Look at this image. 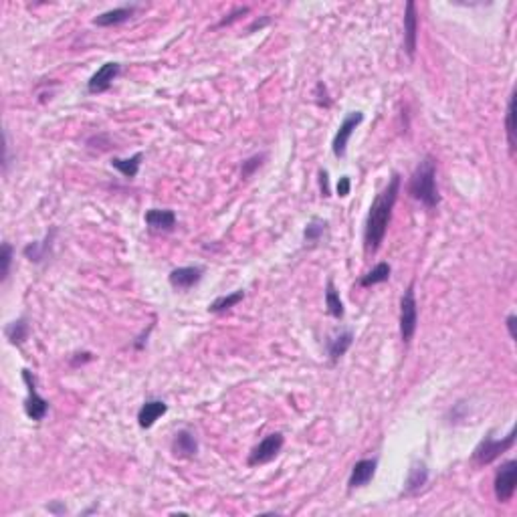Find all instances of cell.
I'll use <instances>...</instances> for the list:
<instances>
[{
    "mask_svg": "<svg viewBox=\"0 0 517 517\" xmlns=\"http://www.w3.org/2000/svg\"><path fill=\"white\" fill-rule=\"evenodd\" d=\"M505 130H507V141L511 152L516 150V93H511L507 103V116H505Z\"/></svg>",
    "mask_w": 517,
    "mask_h": 517,
    "instance_id": "25",
    "label": "cell"
},
{
    "mask_svg": "<svg viewBox=\"0 0 517 517\" xmlns=\"http://www.w3.org/2000/svg\"><path fill=\"white\" fill-rule=\"evenodd\" d=\"M144 220L152 231H160V233H170L176 226V215L174 210H168V208H150Z\"/></svg>",
    "mask_w": 517,
    "mask_h": 517,
    "instance_id": "15",
    "label": "cell"
},
{
    "mask_svg": "<svg viewBox=\"0 0 517 517\" xmlns=\"http://www.w3.org/2000/svg\"><path fill=\"white\" fill-rule=\"evenodd\" d=\"M325 307H327V314L336 319H341L344 314H346L341 298H339L338 289H336V285H334L332 279H327V283H325Z\"/></svg>",
    "mask_w": 517,
    "mask_h": 517,
    "instance_id": "22",
    "label": "cell"
},
{
    "mask_svg": "<svg viewBox=\"0 0 517 517\" xmlns=\"http://www.w3.org/2000/svg\"><path fill=\"white\" fill-rule=\"evenodd\" d=\"M325 229H327V222H325V220L311 219L307 222L305 231H303V239H305V242H309V245H316V242H319V239L323 237Z\"/></svg>",
    "mask_w": 517,
    "mask_h": 517,
    "instance_id": "26",
    "label": "cell"
},
{
    "mask_svg": "<svg viewBox=\"0 0 517 517\" xmlns=\"http://www.w3.org/2000/svg\"><path fill=\"white\" fill-rule=\"evenodd\" d=\"M242 299H245V291H242V289L235 291V293H229V295H220V298H217L210 305H208V311H210V314H224L226 309L235 307V305L240 303Z\"/></svg>",
    "mask_w": 517,
    "mask_h": 517,
    "instance_id": "24",
    "label": "cell"
},
{
    "mask_svg": "<svg viewBox=\"0 0 517 517\" xmlns=\"http://www.w3.org/2000/svg\"><path fill=\"white\" fill-rule=\"evenodd\" d=\"M202 275H204V269L199 267V265H194V267H178V269H174V271L168 275V281H170V285H172L174 289L186 291V289L199 285Z\"/></svg>",
    "mask_w": 517,
    "mask_h": 517,
    "instance_id": "13",
    "label": "cell"
},
{
    "mask_svg": "<svg viewBox=\"0 0 517 517\" xmlns=\"http://www.w3.org/2000/svg\"><path fill=\"white\" fill-rule=\"evenodd\" d=\"M283 445H285V437H283L281 433H271V435H267V437L263 438L257 447L251 451V455H249V465H251V467H257V465L271 463V461L281 453Z\"/></svg>",
    "mask_w": 517,
    "mask_h": 517,
    "instance_id": "7",
    "label": "cell"
},
{
    "mask_svg": "<svg viewBox=\"0 0 517 517\" xmlns=\"http://www.w3.org/2000/svg\"><path fill=\"white\" fill-rule=\"evenodd\" d=\"M0 281L4 283L8 275H10V265H13V247L8 242H2V251H0Z\"/></svg>",
    "mask_w": 517,
    "mask_h": 517,
    "instance_id": "28",
    "label": "cell"
},
{
    "mask_svg": "<svg viewBox=\"0 0 517 517\" xmlns=\"http://www.w3.org/2000/svg\"><path fill=\"white\" fill-rule=\"evenodd\" d=\"M354 344V332L352 330H339L338 334H334L332 338H327L325 348H327V356L332 364H338L339 360L346 356V352L352 348Z\"/></svg>",
    "mask_w": 517,
    "mask_h": 517,
    "instance_id": "14",
    "label": "cell"
},
{
    "mask_svg": "<svg viewBox=\"0 0 517 517\" xmlns=\"http://www.w3.org/2000/svg\"><path fill=\"white\" fill-rule=\"evenodd\" d=\"M22 380H24V386H26V400H24V412L26 417L35 422L45 420L47 412H49V400L40 396L37 392V382L31 370H22Z\"/></svg>",
    "mask_w": 517,
    "mask_h": 517,
    "instance_id": "5",
    "label": "cell"
},
{
    "mask_svg": "<svg viewBox=\"0 0 517 517\" xmlns=\"http://www.w3.org/2000/svg\"><path fill=\"white\" fill-rule=\"evenodd\" d=\"M29 334H31V327H29V323H26V319L24 318L10 321V323L6 325V330H4V336H6V339H8L13 346H22V344L26 341V338H29Z\"/></svg>",
    "mask_w": 517,
    "mask_h": 517,
    "instance_id": "21",
    "label": "cell"
},
{
    "mask_svg": "<svg viewBox=\"0 0 517 517\" xmlns=\"http://www.w3.org/2000/svg\"><path fill=\"white\" fill-rule=\"evenodd\" d=\"M249 13V6H239V8H235L233 13H229L224 19L220 20L219 22V26H226V24H231V22H235V20L239 19V17H242V15H247Z\"/></svg>",
    "mask_w": 517,
    "mask_h": 517,
    "instance_id": "29",
    "label": "cell"
},
{
    "mask_svg": "<svg viewBox=\"0 0 517 517\" xmlns=\"http://www.w3.org/2000/svg\"><path fill=\"white\" fill-rule=\"evenodd\" d=\"M516 321L517 318L511 314V316H507V319H505V323H507V330H509V336H511V339H516Z\"/></svg>",
    "mask_w": 517,
    "mask_h": 517,
    "instance_id": "32",
    "label": "cell"
},
{
    "mask_svg": "<svg viewBox=\"0 0 517 517\" xmlns=\"http://www.w3.org/2000/svg\"><path fill=\"white\" fill-rule=\"evenodd\" d=\"M55 229L51 231V235H47V239L40 240V242H29L24 249H22V255L29 258L31 263H45L49 258V253H51V247H53V237H55Z\"/></svg>",
    "mask_w": 517,
    "mask_h": 517,
    "instance_id": "19",
    "label": "cell"
},
{
    "mask_svg": "<svg viewBox=\"0 0 517 517\" xmlns=\"http://www.w3.org/2000/svg\"><path fill=\"white\" fill-rule=\"evenodd\" d=\"M514 445H516V431H511L505 438H493L489 435V437L483 438L477 445V449L473 451V463L479 467L489 465L495 458L501 457L505 451H509Z\"/></svg>",
    "mask_w": 517,
    "mask_h": 517,
    "instance_id": "4",
    "label": "cell"
},
{
    "mask_svg": "<svg viewBox=\"0 0 517 517\" xmlns=\"http://www.w3.org/2000/svg\"><path fill=\"white\" fill-rule=\"evenodd\" d=\"M362 121H364V114L362 111H352V114H348L344 118L341 125H339L338 132H336V138L332 141V150H334V156L336 158H344L346 156L348 141H350L352 134L356 132V128H358Z\"/></svg>",
    "mask_w": 517,
    "mask_h": 517,
    "instance_id": "8",
    "label": "cell"
},
{
    "mask_svg": "<svg viewBox=\"0 0 517 517\" xmlns=\"http://www.w3.org/2000/svg\"><path fill=\"white\" fill-rule=\"evenodd\" d=\"M319 188H321V196H330V184H327L325 170H319Z\"/></svg>",
    "mask_w": 517,
    "mask_h": 517,
    "instance_id": "31",
    "label": "cell"
},
{
    "mask_svg": "<svg viewBox=\"0 0 517 517\" xmlns=\"http://www.w3.org/2000/svg\"><path fill=\"white\" fill-rule=\"evenodd\" d=\"M418 325V305L415 295V281L406 287L404 295L400 299V338L404 344H410L415 338Z\"/></svg>",
    "mask_w": 517,
    "mask_h": 517,
    "instance_id": "3",
    "label": "cell"
},
{
    "mask_svg": "<svg viewBox=\"0 0 517 517\" xmlns=\"http://www.w3.org/2000/svg\"><path fill=\"white\" fill-rule=\"evenodd\" d=\"M166 412H168V404H166L164 400H158V398L146 400L138 412V424L141 429H150V426H154V422H156L160 417H164Z\"/></svg>",
    "mask_w": 517,
    "mask_h": 517,
    "instance_id": "16",
    "label": "cell"
},
{
    "mask_svg": "<svg viewBox=\"0 0 517 517\" xmlns=\"http://www.w3.org/2000/svg\"><path fill=\"white\" fill-rule=\"evenodd\" d=\"M517 487V461H505L501 463V467L495 473V483H493V489H495V497L499 503H507L511 501L516 495Z\"/></svg>",
    "mask_w": 517,
    "mask_h": 517,
    "instance_id": "6",
    "label": "cell"
},
{
    "mask_svg": "<svg viewBox=\"0 0 517 517\" xmlns=\"http://www.w3.org/2000/svg\"><path fill=\"white\" fill-rule=\"evenodd\" d=\"M390 273H392V267L386 261H382L372 271H368L364 277L360 279V285L362 287H372V285H378V283H386L390 279Z\"/></svg>",
    "mask_w": 517,
    "mask_h": 517,
    "instance_id": "23",
    "label": "cell"
},
{
    "mask_svg": "<svg viewBox=\"0 0 517 517\" xmlns=\"http://www.w3.org/2000/svg\"><path fill=\"white\" fill-rule=\"evenodd\" d=\"M170 449H172V455L176 458H192L199 453V438L192 431L182 429L172 438Z\"/></svg>",
    "mask_w": 517,
    "mask_h": 517,
    "instance_id": "11",
    "label": "cell"
},
{
    "mask_svg": "<svg viewBox=\"0 0 517 517\" xmlns=\"http://www.w3.org/2000/svg\"><path fill=\"white\" fill-rule=\"evenodd\" d=\"M350 188H352V180H350V176H341L338 182V196L346 199V196L350 194Z\"/></svg>",
    "mask_w": 517,
    "mask_h": 517,
    "instance_id": "30",
    "label": "cell"
},
{
    "mask_svg": "<svg viewBox=\"0 0 517 517\" xmlns=\"http://www.w3.org/2000/svg\"><path fill=\"white\" fill-rule=\"evenodd\" d=\"M138 10L136 4H130V6H120V8H114V10H107V13H101L100 17L93 19L95 26H114V24H121L125 20H130L134 17V13Z\"/></svg>",
    "mask_w": 517,
    "mask_h": 517,
    "instance_id": "17",
    "label": "cell"
},
{
    "mask_svg": "<svg viewBox=\"0 0 517 517\" xmlns=\"http://www.w3.org/2000/svg\"><path fill=\"white\" fill-rule=\"evenodd\" d=\"M417 40H418V13L417 4L412 0L406 2L404 8V51L410 59L417 55Z\"/></svg>",
    "mask_w": 517,
    "mask_h": 517,
    "instance_id": "9",
    "label": "cell"
},
{
    "mask_svg": "<svg viewBox=\"0 0 517 517\" xmlns=\"http://www.w3.org/2000/svg\"><path fill=\"white\" fill-rule=\"evenodd\" d=\"M141 160H144V154H141V152H136L132 158H114L111 160V168H116L123 178L132 180L138 176Z\"/></svg>",
    "mask_w": 517,
    "mask_h": 517,
    "instance_id": "20",
    "label": "cell"
},
{
    "mask_svg": "<svg viewBox=\"0 0 517 517\" xmlns=\"http://www.w3.org/2000/svg\"><path fill=\"white\" fill-rule=\"evenodd\" d=\"M376 467H378V458H362L358 461L354 467H352V473L348 479V487L350 489H360V487H366L374 475H376Z\"/></svg>",
    "mask_w": 517,
    "mask_h": 517,
    "instance_id": "12",
    "label": "cell"
},
{
    "mask_svg": "<svg viewBox=\"0 0 517 517\" xmlns=\"http://www.w3.org/2000/svg\"><path fill=\"white\" fill-rule=\"evenodd\" d=\"M408 194L418 202H422L426 208H435L440 202L437 188V160L433 156H424L417 166L410 184H408Z\"/></svg>",
    "mask_w": 517,
    "mask_h": 517,
    "instance_id": "2",
    "label": "cell"
},
{
    "mask_svg": "<svg viewBox=\"0 0 517 517\" xmlns=\"http://www.w3.org/2000/svg\"><path fill=\"white\" fill-rule=\"evenodd\" d=\"M267 158V154H255L251 158H247L240 166V178H251L255 174V170H258L263 166V160Z\"/></svg>",
    "mask_w": 517,
    "mask_h": 517,
    "instance_id": "27",
    "label": "cell"
},
{
    "mask_svg": "<svg viewBox=\"0 0 517 517\" xmlns=\"http://www.w3.org/2000/svg\"><path fill=\"white\" fill-rule=\"evenodd\" d=\"M426 483H429V469H426V465L422 461L412 463V467L408 471V479H406L404 495H415Z\"/></svg>",
    "mask_w": 517,
    "mask_h": 517,
    "instance_id": "18",
    "label": "cell"
},
{
    "mask_svg": "<svg viewBox=\"0 0 517 517\" xmlns=\"http://www.w3.org/2000/svg\"><path fill=\"white\" fill-rule=\"evenodd\" d=\"M398 192H400V174L394 172L390 182L386 184V188L380 192L374 199L368 219H366V226H364V249L368 255H374L380 249V245L384 242L386 231H388V222L392 217V208L396 204Z\"/></svg>",
    "mask_w": 517,
    "mask_h": 517,
    "instance_id": "1",
    "label": "cell"
},
{
    "mask_svg": "<svg viewBox=\"0 0 517 517\" xmlns=\"http://www.w3.org/2000/svg\"><path fill=\"white\" fill-rule=\"evenodd\" d=\"M120 71V63H114L111 61V63L101 65L100 69L91 75V79L87 81V91L89 93H103V91H107L114 85V81L118 79Z\"/></svg>",
    "mask_w": 517,
    "mask_h": 517,
    "instance_id": "10",
    "label": "cell"
}]
</instances>
